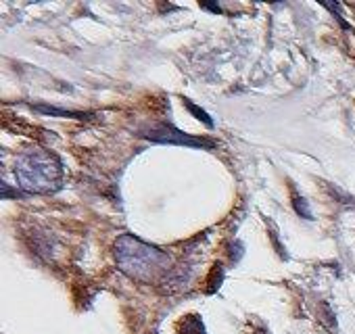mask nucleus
I'll return each mask as SVG.
<instances>
[{
    "instance_id": "f257e3e1",
    "label": "nucleus",
    "mask_w": 355,
    "mask_h": 334,
    "mask_svg": "<svg viewBox=\"0 0 355 334\" xmlns=\"http://www.w3.org/2000/svg\"><path fill=\"white\" fill-rule=\"evenodd\" d=\"M113 257L117 270L140 284H155L171 270V257L163 249L125 232L113 243Z\"/></svg>"
},
{
    "instance_id": "f03ea898",
    "label": "nucleus",
    "mask_w": 355,
    "mask_h": 334,
    "mask_svg": "<svg viewBox=\"0 0 355 334\" xmlns=\"http://www.w3.org/2000/svg\"><path fill=\"white\" fill-rule=\"evenodd\" d=\"M13 176L26 195H53L63 186V163L53 150L34 146L17 157Z\"/></svg>"
},
{
    "instance_id": "7ed1b4c3",
    "label": "nucleus",
    "mask_w": 355,
    "mask_h": 334,
    "mask_svg": "<svg viewBox=\"0 0 355 334\" xmlns=\"http://www.w3.org/2000/svg\"><path fill=\"white\" fill-rule=\"evenodd\" d=\"M138 136L153 142V144H171V146H187V148H205V150H214L218 146L209 138L191 136V134L182 132L180 128H175L171 121H155L153 125L142 128L138 132Z\"/></svg>"
},
{
    "instance_id": "20e7f679",
    "label": "nucleus",
    "mask_w": 355,
    "mask_h": 334,
    "mask_svg": "<svg viewBox=\"0 0 355 334\" xmlns=\"http://www.w3.org/2000/svg\"><path fill=\"white\" fill-rule=\"evenodd\" d=\"M178 334H207L205 332V322L199 313H189L184 315L175 326Z\"/></svg>"
},
{
    "instance_id": "39448f33",
    "label": "nucleus",
    "mask_w": 355,
    "mask_h": 334,
    "mask_svg": "<svg viewBox=\"0 0 355 334\" xmlns=\"http://www.w3.org/2000/svg\"><path fill=\"white\" fill-rule=\"evenodd\" d=\"M32 109L36 113L49 115V117H73V119H88L86 113H78V111H67V109H59V107H51V105H32Z\"/></svg>"
},
{
    "instance_id": "423d86ee",
    "label": "nucleus",
    "mask_w": 355,
    "mask_h": 334,
    "mask_svg": "<svg viewBox=\"0 0 355 334\" xmlns=\"http://www.w3.org/2000/svg\"><path fill=\"white\" fill-rule=\"evenodd\" d=\"M182 103H184V107H187V109H189V111H191V113H193V115L199 119V121H203V123H205L209 130H214V128H216V121L211 119V115H209L205 109H201L199 105H195L191 98H182Z\"/></svg>"
},
{
    "instance_id": "0eeeda50",
    "label": "nucleus",
    "mask_w": 355,
    "mask_h": 334,
    "mask_svg": "<svg viewBox=\"0 0 355 334\" xmlns=\"http://www.w3.org/2000/svg\"><path fill=\"white\" fill-rule=\"evenodd\" d=\"M293 209H295V213H297L299 218H303V220H313V213H311V207H309L307 199L301 197V195H297V193H293Z\"/></svg>"
},
{
    "instance_id": "6e6552de",
    "label": "nucleus",
    "mask_w": 355,
    "mask_h": 334,
    "mask_svg": "<svg viewBox=\"0 0 355 334\" xmlns=\"http://www.w3.org/2000/svg\"><path fill=\"white\" fill-rule=\"evenodd\" d=\"M320 5H322L324 9L332 11V15L338 19V24H340V28H343V30H349V24H347V21L343 19V15H340V5H338V3H326V0H324V3H320Z\"/></svg>"
},
{
    "instance_id": "1a4fd4ad",
    "label": "nucleus",
    "mask_w": 355,
    "mask_h": 334,
    "mask_svg": "<svg viewBox=\"0 0 355 334\" xmlns=\"http://www.w3.org/2000/svg\"><path fill=\"white\" fill-rule=\"evenodd\" d=\"M15 197H17V199H26V197H30V195H26L21 188H17V191L11 188L9 182H3V199H15Z\"/></svg>"
},
{
    "instance_id": "9d476101",
    "label": "nucleus",
    "mask_w": 355,
    "mask_h": 334,
    "mask_svg": "<svg viewBox=\"0 0 355 334\" xmlns=\"http://www.w3.org/2000/svg\"><path fill=\"white\" fill-rule=\"evenodd\" d=\"M201 9H207V11H214L216 15L222 13V7L218 3H214V0H205V3H201Z\"/></svg>"
}]
</instances>
